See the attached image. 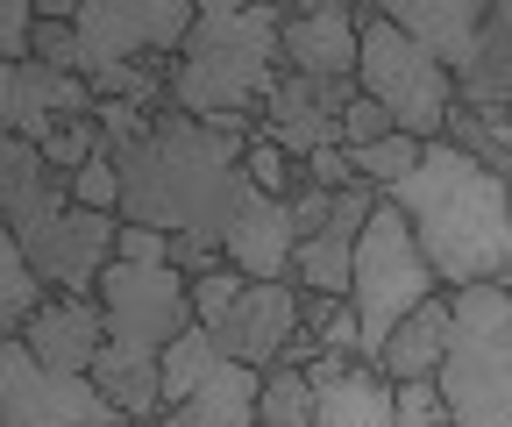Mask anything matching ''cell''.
<instances>
[{"instance_id": "4316f807", "label": "cell", "mask_w": 512, "mask_h": 427, "mask_svg": "<svg viewBox=\"0 0 512 427\" xmlns=\"http://www.w3.org/2000/svg\"><path fill=\"white\" fill-rule=\"evenodd\" d=\"M256 427H313V385L306 371H278L264 378V406H256Z\"/></svg>"}, {"instance_id": "f1b7e54d", "label": "cell", "mask_w": 512, "mask_h": 427, "mask_svg": "<svg viewBox=\"0 0 512 427\" xmlns=\"http://www.w3.org/2000/svg\"><path fill=\"white\" fill-rule=\"evenodd\" d=\"M64 186H72V200H79V207H93V214H121V164H114V150H107V157H93L86 171H72Z\"/></svg>"}, {"instance_id": "30bf717a", "label": "cell", "mask_w": 512, "mask_h": 427, "mask_svg": "<svg viewBox=\"0 0 512 427\" xmlns=\"http://www.w3.org/2000/svg\"><path fill=\"white\" fill-rule=\"evenodd\" d=\"M192 22H200V0H79V79L178 57Z\"/></svg>"}, {"instance_id": "d6986e66", "label": "cell", "mask_w": 512, "mask_h": 427, "mask_svg": "<svg viewBox=\"0 0 512 427\" xmlns=\"http://www.w3.org/2000/svg\"><path fill=\"white\" fill-rule=\"evenodd\" d=\"M228 264H235L242 278H256V285H278V278H292V264H299L292 200L256 193V207H249V214L235 221V235H228Z\"/></svg>"}, {"instance_id": "4dcf8cb0", "label": "cell", "mask_w": 512, "mask_h": 427, "mask_svg": "<svg viewBox=\"0 0 512 427\" xmlns=\"http://www.w3.org/2000/svg\"><path fill=\"white\" fill-rule=\"evenodd\" d=\"M242 292H249V278H242L235 264H228V271H214V278H192V314H200V328H214Z\"/></svg>"}, {"instance_id": "6da1fadb", "label": "cell", "mask_w": 512, "mask_h": 427, "mask_svg": "<svg viewBox=\"0 0 512 427\" xmlns=\"http://www.w3.org/2000/svg\"><path fill=\"white\" fill-rule=\"evenodd\" d=\"M249 143L214 136L192 114H157L150 136H136L128 150H114L121 164V221L136 228H164V235H207L228 250L235 221L256 207V186L242 171Z\"/></svg>"}, {"instance_id": "3957f363", "label": "cell", "mask_w": 512, "mask_h": 427, "mask_svg": "<svg viewBox=\"0 0 512 427\" xmlns=\"http://www.w3.org/2000/svg\"><path fill=\"white\" fill-rule=\"evenodd\" d=\"M100 307H107V349L93 363V385L136 420H164V349L200 321L192 314V278L171 264H128L114 257L100 271Z\"/></svg>"}, {"instance_id": "74e56055", "label": "cell", "mask_w": 512, "mask_h": 427, "mask_svg": "<svg viewBox=\"0 0 512 427\" xmlns=\"http://www.w3.org/2000/svg\"><path fill=\"white\" fill-rule=\"evenodd\" d=\"M399 427H448L441 385H399Z\"/></svg>"}, {"instance_id": "8d00e7d4", "label": "cell", "mask_w": 512, "mask_h": 427, "mask_svg": "<svg viewBox=\"0 0 512 427\" xmlns=\"http://www.w3.org/2000/svg\"><path fill=\"white\" fill-rule=\"evenodd\" d=\"M114 257H128V264H171V235H164V228H136V221H121Z\"/></svg>"}, {"instance_id": "7a4b0ae2", "label": "cell", "mask_w": 512, "mask_h": 427, "mask_svg": "<svg viewBox=\"0 0 512 427\" xmlns=\"http://www.w3.org/2000/svg\"><path fill=\"white\" fill-rule=\"evenodd\" d=\"M392 200L427 264L441 271L448 292H470V285H505V264H512V171L456 150V143H427L420 171L399 178Z\"/></svg>"}, {"instance_id": "2e32d148", "label": "cell", "mask_w": 512, "mask_h": 427, "mask_svg": "<svg viewBox=\"0 0 512 427\" xmlns=\"http://www.w3.org/2000/svg\"><path fill=\"white\" fill-rule=\"evenodd\" d=\"M306 385H313V427H399V385L377 363L313 356Z\"/></svg>"}, {"instance_id": "d4e9b609", "label": "cell", "mask_w": 512, "mask_h": 427, "mask_svg": "<svg viewBox=\"0 0 512 427\" xmlns=\"http://www.w3.org/2000/svg\"><path fill=\"white\" fill-rule=\"evenodd\" d=\"M420 157H427V143H420V136H384V143H363V150H349L356 178H370L377 193H392L399 178H413V171H420Z\"/></svg>"}, {"instance_id": "e575fe53", "label": "cell", "mask_w": 512, "mask_h": 427, "mask_svg": "<svg viewBox=\"0 0 512 427\" xmlns=\"http://www.w3.org/2000/svg\"><path fill=\"white\" fill-rule=\"evenodd\" d=\"M299 178H306V186H320V193H349V186H356V164H349V150H313V157L299 164Z\"/></svg>"}, {"instance_id": "484cf974", "label": "cell", "mask_w": 512, "mask_h": 427, "mask_svg": "<svg viewBox=\"0 0 512 427\" xmlns=\"http://www.w3.org/2000/svg\"><path fill=\"white\" fill-rule=\"evenodd\" d=\"M43 150V164L57 171V178H72V171H86L93 157H107L114 143H107V129L93 114H79V121H64V129H50V143H36Z\"/></svg>"}, {"instance_id": "d6a6232c", "label": "cell", "mask_w": 512, "mask_h": 427, "mask_svg": "<svg viewBox=\"0 0 512 427\" xmlns=\"http://www.w3.org/2000/svg\"><path fill=\"white\" fill-rule=\"evenodd\" d=\"M171 271L214 278V271H228V250H221V242H207V235H171Z\"/></svg>"}, {"instance_id": "9a60e30c", "label": "cell", "mask_w": 512, "mask_h": 427, "mask_svg": "<svg viewBox=\"0 0 512 427\" xmlns=\"http://www.w3.org/2000/svg\"><path fill=\"white\" fill-rule=\"evenodd\" d=\"M377 200H384V193L370 186V178H356V186L342 193V207H335V221L299 242V264H292V285H299V292L349 299V285H356V250H363V228H370Z\"/></svg>"}, {"instance_id": "e0dca14e", "label": "cell", "mask_w": 512, "mask_h": 427, "mask_svg": "<svg viewBox=\"0 0 512 427\" xmlns=\"http://www.w3.org/2000/svg\"><path fill=\"white\" fill-rule=\"evenodd\" d=\"M22 342L50 363V371H79V378H93V363H100V349H107V307H100V292H57L50 307L22 328Z\"/></svg>"}, {"instance_id": "ba28073f", "label": "cell", "mask_w": 512, "mask_h": 427, "mask_svg": "<svg viewBox=\"0 0 512 427\" xmlns=\"http://www.w3.org/2000/svg\"><path fill=\"white\" fill-rule=\"evenodd\" d=\"M356 8H363V65H356V86L399 121V136L441 143L448 114H456V79H448L384 8H370V0H356Z\"/></svg>"}, {"instance_id": "d590c367", "label": "cell", "mask_w": 512, "mask_h": 427, "mask_svg": "<svg viewBox=\"0 0 512 427\" xmlns=\"http://www.w3.org/2000/svg\"><path fill=\"white\" fill-rule=\"evenodd\" d=\"M335 207H342V193H320V186H306V178H299V193H292V228H299V242L328 228Z\"/></svg>"}, {"instance_id": "ab89813d", "label": "cell", "mask_w": 512, "mask_h": 427, "mask_svg": "<svg viewBox=\"0 0 512 427\" xmlns=\"http://www.w3.org/2000/svg\"><path fill=\"white\" fill-rule=\"evenodd\" d=\"M505 285H512V264H505Z\"/></svg>"}, {"instance_id": "5b68a950", "label": "cell", "mask_w": 512, "mask_h": 427, "mask_svg": "<svg viewBox=\"0 0 512 427\" xmlns=\"http://www.w3.org/2000/svg\"><path fill=\"white\" fill-rule=\"evenodd\" d=\"M0 221L29 250L50 292H79V299L100 292V271L114 264V242H121V214L79 207L29 136L0 143Z\"/></svg>"}, {"instance_id": "cb8c5ba5", "label": "cell", "mask_w": 512, "mask_h": 427, "mask_svg": "<svg viewBox=\"0 0 512 427\" xmlns=\"http://www.w3.org/2000/svg\"><path fill=\"white\" fill-rule=\"evenodd\" d=\"M214 363H221V349H214V335L200 328V321H192L171 349H164V413L171 406H185L192 392H200V378L214 371Z\"/></svg>"}, {"instance_id": "83f0119b", "label": "cell", "mask_w": 512, "mask_h": 427, "mask_svg": "<svg viewBox=\"0 0 512 427\" xmlns=\"http://www.w3.org/2000/svg\"><path fill=\"white\" fill-rule=\"evenodd\" d=\"M242 171H249V186H256V193H271V200H292V193H299V164H292L278 143H264V136L249 143Z\"/></svg>"}, {"instance_id": "7c38bea8", "label": "cell", "mask_w": 512, "mask_h": 427, "mask_svg": "<svg viewBox=\"0 0 512 427\" xmlns=\"http://www.w3.org/2000/svg\"><path fill=\"white\" fill-rule=\"evenodd\" d=\"M306 328V292L292 285V278H278V285H256L249 278V292L235 299V307L207 328L214 335V349L228 356V363H256V371H278V356H285V342Z\"/></svg>"}, {"instance_id": "5bb4252c", "label": "cell", "mask_w": 512, "mask_h": 427, "mask_svg": "<svg viewBox=\"0 0 512 427\" xmlns=\"http://www.w3.org/2000/svg\"><path fill=\"white\" fill-rule=\"evenodd\" d=\"M356 65H363V8H349V0H292L285 72H299V79H356Z\"/></svg>"}, {"instance_id": "4fadbf2b", "label": "cell", "mask_w": 512, "mask_h": 427, "mask_svg": "<svg viewBox=\"0 0 512 427\" xmlns=\"http://www.w3.org/2000/svg\"><path fill=\"white\" fill-rule=\"evenodd\" d=\"M100 93L93 79L79 72H50V65H0V129L8 136H29V143H50V129H64V121L93 114Z\"/></svg>"}, {"instance_id": "8992f818", "label": "cell", "mask_w": 512, "mask_h": 427, "mask_svg": "<svg viewBox=\"0 0 512 427\" xmlns=\"http://www.w3.org/2000/svg\"><path fill=\"white\" fill-rule=\"evenodd\" d=\"M434 385L456 427H512V285L456 292V328Z\"/></svg>"}, {"instance_id": "9c48e42d", "label": "cell", "mask_w": 512, "mask_h": 427, "mask_svg": "<svg viewBox=\"0 0 512 427\" xmlns=\"http://www.w3.org/2000/svg\"><path fill=\"white\" fill-rule=\"evenodd\" d=\"M0 427H136V420L93 378L50 371L22 335H0Z\"/></svg>"}, {"instance_id": "603a6c76", "label": "cell", "mask_w": 512, "mask_h": 427, "mask_svg": "<svg viewBox=\"0 0 512 427\" xmlns=\"http://www.w3.org/2000/svg\"><path fill=\"white\" fill-rule=\"evenodd\" d=\"M50 285H43V271L29 264V250L15 235H0V335H22L43 307H50Z\"/></svg>"}, {"instance_id": "836d02e7", "label": "cell", "mask_w": 512, "mask_h": 427, "mask_svg": "<svg viewBox=\"0 0 512 427\" xmlns=\"http://www.w3.org/2000/svg\"><path fill=\"white\" fill-rule=\"evenodd\" d=\"M342 136H349V150H363V143H384V136H399V121L384 114L370 93H356V107L342 114Z\"/></svg>"}, {"instance_id": "52a82bcc", "label": "cell", "mask_w": 512, "mask_h": 427, "mask_svg": "<svg viewBox=\"0 0 512 427\" xmlns=\"http://www.w3.org/2000/svg\"><path fill=\"white\" fill-rule=\"evenodd\" d=\"M434 292H448V285L427 264L413 221L392 200H377V214L363 228V250H356V285H349V307L363 321V363H377L384 349H392V335L427 307Z\"/></svg>"}, {"instance_id": "277c9868", "label": "cell", "mask_w": 512, "mask_h": 427, "mask_svg": "<svg viewBox=\"0 0 512 427\" xmlns=\"http://www.w3.org/2000/svg\"><path fill=\"white\" fill-rule=\"evenodd\" d=\"M285 22L292 8L256 0H200L185 50L171 57V114L214 121V114H264L285 79Z\"/></svg>"}, {"instance_id": "7402d4cb", "label": "cell", "mask_w": 512, "mask_h": 427, "mask_svg": "<svg viewBox=\"0 0 512 427\" xmlns=\"http://www.w3.org/2000/svg\"><path fill=\"white\" fill-rule=\"evenodd\" d=\"M456 100L463 107H477V114H498V107H512V22H484V36H477V57L463 65V79H456Z\"/></svg>"}, {"instance_id": "f546056e", "label": "cell", "mask_w": 512, "mask_h": 427, "mask_svg": "<svg viewBox=\"0 0 512 427\" xmlns=\"http://www.w3.org/2000/svg\"><path fill=\"white\" fill-rule=\"evenodd\" d=\"M36 0H8L0 8V57H8V72L15 65H36Z\"/></svg>"}, {"instance_id": "44dd1931", "label": "cell", "mask_w": 512, "mask_h": 427, "mask_svg": "<svg viewBox=\"0 0 512 427\" xmlns=\"http://www.w3.org/2000/svg\"><path fill=\"white\" fill-rule=\"evenodd\" d=\"M448 328H456V292H434L427 307L392 335V349L377 356V371L392 385H434L441 378V356H448Z\"/></svg>"}, {"instance_id": "ac0fdd59", "label": "cell", "mask_w": 512, "mask_h": 427, "mask_svg": "<svg viewBox=\"0 0 512 427\" xmlns=\"http://www.w3.org/2000/svg\"><path fill=\"white\" fill-rule=\"evenodd\" d=\"M384 15H392L448 79H463V65L477 57V36L491 22L484 0H384Z\"/></svg>"}, {"instance_id": "8fae6325", "label": "cell", "mask_w": 512, "mask_h": 427, "mask_svg": "<svg viewBox=\"0 0 512 427\" xmlns=\"http://www.w3.org/2000/svg\"><path fill=\"white\" fill-rule=\"evenodd\" d=\"M356 79H299V72H285L278 79V93L264 100V143H278L292 164H306L313 150H349V136H342V114L356 107Z\"/></svg>"}, {"instance_id": "1f68e13d", "label": "cell", "mask_w": 512, "mask_h": 427, "mask_svg": "<svg viewBox=\"0 0 512 427\" xmlns=\"http://www.w3.org/2000/svg\"><path fill=\"white\" fill-rule=\"evenodd\" d=\"M93 121L107 129V143H114V150H128L136 136H150V121H157V114H150L143 100H100V107H93Z\"/></svg>"}, {"instance_id": "ffe728a7", "label": "cell", "mask_w": 512, "mask_h": 427, "mask_svg": "<svg viewBox=\"0 0 512 427\" xmlns=\"http://www.w3.org/2000/svg\"><path fill=\"white\" fill-rule=\"evenodd\" d=\"M264 378L256 363H214V371L200 378V392H192L185 406H171L157 427H256V406H264Z\"/></svg>"}, {"instance_id": "60d3db41", "label": "cell", "mask_w": 512, "mask_h": 427, "mask_svg": "<svg viewBox=\"0 0 512 427\" xmlns=\"http://www.w3.org/2000/svg\"><path fill=\"white\" fill-rule=\"evenodd\" d=\"M448 427H456V420H448Z\"/></svg>"}, {"instance_id": "f35d334b", "label": "cell", "mask_w": 512, "mask_h": 427, "mask_svg": "<svg viewBox=\"0 0 512 427\" xmlns=\"http://www.w3.org/2000/svg\"><path fill=\"white\" fill-rule=\"evenodd\" d=\"M491 15H498V22H512V0H491Z\"/></svg>"}]
</instances>
